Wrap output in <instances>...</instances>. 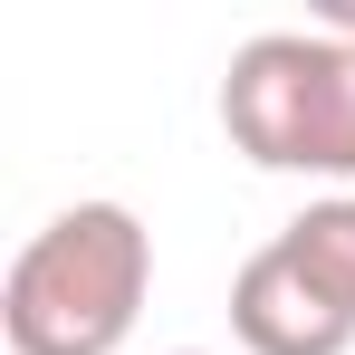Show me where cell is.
Segmentation results:
<instances>
[{
  "instance_id": "7a4b0ae2",
  "label": "cell",
  "mask_w": 355,
  "mask_h": 355,
  "mask_svg": "<svg viewBox=\"0 0 355 355\" xmlns=\"http://www.w3.org/2000/svg\"><path fill=\"white\" fill-rule=\"evenodd\" d=\"M221 135L259 173L355 182V39L336 29H259L231 49Z\"/></svg>"
},
{
  "instance_id": "3957f363",
  "label": "cell",
  "mask_w": 355,
  "mask_h": 355,
  "mask_svg": "<svg viewBox=\"0 0 355 355\" xmlns=\"http://www.w3.org/2000/svg\"><path fill=\"white\" fill-rule=\"evenodd\" d=\"M231 336L250 355H346L355 346V192L307 202L231 279Z\"/></svg>"
},
{
  "instance_id": "6da1fadb",
  "label": "cell",
  "mask_w": 355,
  "mask_h": 355,
  "mask_svg": "<svg viewBox=\"0 0 355 355\" xmlns=\"http://www.w3.org/2000/svg\"><path fill=\"white\" fill-rule=\"evenodd\" d=\"M154 288V231L125 202H67L49 231L19 240L0 279L10 355H116Z\"/></svg>"
}]
</instances>
